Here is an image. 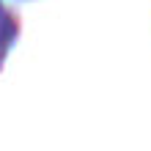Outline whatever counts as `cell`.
Returning <instances> with one entry per match:
<instances>
[{
    "label": "cell",
    "instance_id": "obj_1",
    "mask_svg": "<svg viewBox=\"0 0 151 151\" xmlns=\"http://www.w3.org/2000/svg\"><path fill=\"white\" fill-rule=\"evenodd\" d=\"M22 36V17L19 11L6 3V0H0V72L6 69V58L8 52L17 47V41Z\"/></svg>",
    "mask_w": 151,
    "mask_h": 151
},
{
    "label": "cell",
    "instance_id": "obj_2",
    "mask_svg": "<svg viewBox=\"0 0 151 151\" xmlns=\"http://www.w3.org/2000/svg\"><path fill=\"white\" fill-rule=\"evenodd\" d=\"M17 3H25V0H17Z\"/></svg>",
    "mask_w": 151,
    "mask_h": 151
}]
</instances>
